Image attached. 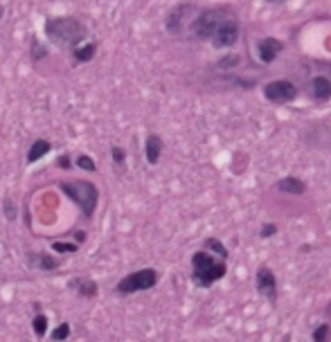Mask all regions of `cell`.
<instances>
[{
  "label": "cell",
  "mask_w": 331,
  "mask_h": 342,
  "mask_svg": "<svg viewBox=\"0 0 331 342\" xmlns=\"http://www.w3.org/2000/svg\"><path fill=\"white\" fill-rule=\"evenodd\" d=\"M45 36L50 43L59 45L61 50H75L88 36V27L75 16H56L45 21Z\"/></svg>",
  "instance_id": "1"
},
{
  "label": "cell",
  "mask_w": 331,
  "mask_h": 342,
  "mask_svg": "<svg viewBox=\"0 0 331 342\" xmlns=\"http://www.w3.org/2000/svg\"><path fill=\"white\" fill-rule=\"evenodd\" d=\"M234 7L230 5H214V7H198L194 16V23L189 27V41H210L217 27L230 16H234Z\"/></svg>",
  "instance_id": "2"
},
{
  "label": "cell",
  "mask_w": 331,
  "mask_h": 342,
  "mask_svg": "<svg viewBox=\"0 0 331 342\" xmlns=\"http://www.w3.org/2000/svg\"><path fill=\"white\" fill-rule=\"evenodd\" d=\"M225 272H228L225 259L208 252V250H198V252L191 254V279H194L196 286L210 288L219 279H223Z\"/></svg>",
  "instance_id": "3"
},
{
  "label": "cell",
  "mask_w": 331,
  "mask_h": 342,
  "mask_svg": "<svg viewBox=\"0 0 331 342\" xmlns=\"http://www.w3.org/2000/svg\"><path fill=\"white\" fill-rule=\"evenodd\" d=\"M59 189L81 207V214H84L86 219H93L95 207H97V198H99V191L93 182H88V180H65V182H59Z\"/></svg>",
  "instance_id": "4"
},
{
  "label": "cell",
  "mask_w": 331,
  "mask_h": 342,
  "mask_svg": "<svg viewBox=\"0 0 331 342\" xmlns=\"http://www.w3.org/2000/svg\"><path fill=\"white\" fill-rule=\"evenodd\" d=\"M198 12V5L194 3H178L167 12L165 16V30L167 34L176 38H187L189 36V27L194 23V16Z\"/></svg>",
  "instance_id": "5"
},
{
  "label": "cell",
  "mask_w": 331,
  "mask_h": 342,
  "mask_svg": "<svg viewBox=\"0 0 331 342\" xmlns=\"http://www.w3.org/2000/svg\"><path fill=\"white\" fill-rule=\"evenodd\" d=\"M158 284V272L153 268H142L131 275H126L124 279H119V284L115 286V291L119 295H133V293H142V291H151Z\"/></svg>",
  "instance_id": "6"
},
{
  "label": "cell",
  "mask_w": 331,
  "mask_h": 342,
  "mask_svg": "<svg viewBox=\"0 0 331 342\" xmlns=\"http://www.w3.org/2000/svg\"><path fill=\"white\" fill-rule=\"evenodd\" d=\"M300 95L297 86L291 79H273L268 84H263V97L268 99L271 104H293Z\"/></svg>",
  "instance_id": "7"
},
{
  "label": "cell",
  "mask_w": 331,
  "mask_h": 342,
  "mask_svg": "<svg viewBox=\"0 0 331 342\" xmlns=\"http://www.w3.org/2000/svg\"><path fill=\"white\" fill-rule=\"evenodd\" d=\"M239 36H241V23H239V16L234 14V16H230L228 21H223L217 27V32L212 34L210 43H212V47H217V50H225V47L237 45Z\"/></svg>",
  "instance_id": "8"
},
{
  "label": "cell",
  "mask_w": 331,
  "mask_h": 342,
  "mask_svg": "<svg viewBox=\"0 0 331 342\" xmlns=\"http://www.w3.org/2000/svg\"><path fill=\"white\" fill-rule=\"evenodd\" d=\"M255 284H257L259 297H263L271 306H275L277 304V277H275V272H273L268 266H259L257 275H255Z\"/></svg>",
  "instance_id": "9"
},
{
  "label": "cell",
  "mask_w": 331,
  "mask_h": 342,
  "mask_svg": "<svg viewBox=\"0 0 331 342\" xmlns=\"http://www.w3.org/2000/svg\"><path fill=\"white\" fill-rule=\"evenodd\" d=\"M282 52H284V43H282L280 38L263 36V38H259V41H257V56H259V61H261L263 65L273 63V61H275Z\"/></svg>",
  "instance_id": "10"
},
{
  "label": "cell",
  "mask_w": 331,
  "mask_h": 342,
  "mask_svg": "<svg viewBox=\"0 0 331 342\" xmlns=\"http://www.w3.org/2000/svg\"><path fill=\"white\" fill-rule=\"evenodd\" d=\"M309 95L313 102L324 104L331 99V79L327 75H315L309 79Z\"/></svg>",
  "instance_id": "11"
},
{
  "label": "cell",
  "mask_w": 331,
  "mask_h": 342,
  "mask_svg": "<svg viewBox=\"0 0 331 342\" xmlns=\"http://www.w3.org/2000/svg\"><path fill=\"white\" fill-rule=\"evenodd\" d=\"M162 151H165V142L158 133H149L145 140V158L149 165H158L162 158Z\"/></svg>",
  "instance_id": "12"
},
{
  "label": "cell",
  "mask_w": 331,
  "mask_h": 342,
  "mask_svg": "<svg viewBox=\"0 0 331 342\" xmlns=\"http://www.w3.org/2000/svg\"><path fill=\"white\" fill-rule=\"evenodd\" d=\"M275 189L284 191V194H295V196H302L306 194V182L297 176H284L275 182Z\"/></svg>",
  "instance_id": "13"
},
{
  "label": "cell",
  "mask_w": 331,
  "mask_h": 342,
  "mask_svg": "<svg viewBox=\"0 0 331 342\" xmlns=\"http://www.w3.org/2000/svg\"><path fill=\"white\" fill-rule=\"evenodd\" d=\"M97 50H99V43L97 41H90V43H86V45L75 47V50H73V61H75V63H88V61L95 59Z\"/></svg>",
  "instance_id": "14"
},
{
  "label": "cell",
  "mask_w": 331,
  "mask_h": 342,
  "mask_svg": "<svg viewBox=\"0 0 331 342\" xmlns=\"http://www.w3.org/2000/svg\"><path fill=\"white\" fill-rule=\"evenodd\" d=\"M52 151V144L47 142V140H36L34 144L30 147V151H27V165H34V162H38L41 158H45L47 153Z\"/></svg>",
  "instance_id": "15"
},
{
  "label": "cell",
  "mask_w": 331,
  "mask_h": 342,
  "mask_svg": "<svg viewBox=\"0 0 331 342\" xmlns=\"http://www.w3.org/2000/svg\"><path fill=\"white\" fill-rule=\"evenodd\" d=\"M30 261H32V266L41 268V270H56V268H59V261H56L54 257H50V254H45V252H32Z\"/></svg>",
  "instance_id": "16"
},
{
  "label": "cell",
  "mask_w": 331,
  "mask_h": 342,
  "mask_svg": "<svg viewBox=\"0 0 331 342\" xmlns=\"http://www.w3.org/2000/svg\"><path fill=\"white\" fill-rule=\"evenodd\" d=\"M70 286L77 288V293H79L81 297H95L97 295V284L90 282V279H75Z\"/></svg>",
  "instance_id": "17"
},
{
  "label": "cell",
  "mask_w": 331,
  "mask_h": 342,
  "mask_svg": "<svg viewBox=\"0 0 331 342\" xmlns=\"http://www.w3.org/2000/svg\"><path fill=\"white\" fill-rule=\"evenodd\" d=\"M203 250H208V252L217 254V257H221V259H225V261H228V248H225L219 239H214V237L205 239L203 241Z\"/></svg>",
  "instance_id": "18"
},
{
  "label": "cell",
  "mask_w": 331,
  "mask_h": 342,
  "mask_svg": "<svg viewBox=\"0 0 331 342\" xmlns=\"http://www.w3.org/2000/svg\"><path fill=\"white\" fill-rule=\"evenodd\" d=\"M47 54H50V47H47L45 43H41V41H36V38H32V45H30V59L34 61V63H38V61H43Z\"/></svg>",
  "instance_id": "19"
},
{
  "label": "cell",
  "mask_w": 331,
  "mask_h": 342,
  "mask_svg": "<svg viewBox=\"0 0 331 342\" xmlns=\"http://www.w3.org/2000/svg\"><path fill=\"white\" fill-rule=\"evenodd\" d=\"M239 63H241V56L239 54H228V56H223V59H219L214 68H217L219 72H225V70H234Z\"/></svg>",
  "instance_id": "20"
},
{
  "label": "cell",
  "mask_w": 331,
  "mask_h": 342,
  "mask_svg": "<svg viewBox=\"0 0 331 342\" xmlns=\"http://www.w3.org/2000/svg\"><path fill=\"white\" fill-rule=\"evenodd\" d=\"M311 338H313V342H331V324H327V322H324V324H318L313 329V335H311Z\"/></svg>",
  "instance_id": "21"
},
{
  "label": "cell",
  "mask_w": 331,
  "mask_h": 342,
  "mask_svg": "<svg viewBox=\"0 0 331 342\" xmlns=\"http://www.w3.org/2000/svg\"><path fill=\"white\" fill-rule=\"evenodd\" d=\"M32 329H34L36 338H43V335L47 333V317L43 315V313H38L34 320H32Z\"/></svg>",
  "instance_id": "22"
},
{
  "label": "cell",
  "mask_w": 331,
  "mask_h": 342,
  "mask_svg": "<svg viewBox=\"0 0 331 342\" xmlns=\"http://www.w3.org/2000/svg\"><path fill=\"white\" fill-rule=\"evenodd\" d=\"M68 335H70V324H68V322H63V324H59L54 329L52 340H54V342H63V340H68Z\"/></svg>",
  "instance_id": "23"
},
{
  "label": "cell",
  "mask_w": 331,
  "mask_h": 342,
  "mask_svg": "<svg viewBox=\"0 0 331 342\" xmlns=\"http://www.w3.org/2000/svg\"><path fill=\"white\" fill-rule=\"evenodd\" d=\"M75 162H77V167L84 171H97V165H95V160L90 156H79Z\"/></svg>",
  "instance_id": "24"
},
{
  "label": "cell",
  "mask_w": 331,
  "mask_h": 342,
  "mask_svg": "<svg viewBox=\"0 0 331 342\" xmlns=\"http://www.w3.org/2000/svg\"><path fill=\"white\" fill-rule=\"evenodd\" d=\"M110 156H113V162L117 167H122L124 162H126V151H124L122 147H113L110 149Z\"/></svg>",
  "instance_id": "25"
},
{
  "label": "cell",
  "mask_w": 331,
  "mask_h": 342,
  "mask_svg": "<svg viewBox=\"0 0 331 342\" xmlns=\"http://www.w3.org/2000/svg\"><path fill=\"white\" fill-rule=\"evenodd\" d=\"M52 248H54L56 252H75V250H77V243H65V241H54V243H52Z\"/></svg>",
  "instance_id": "26"
},
{
  "label": "cell",
  "mask_w": 331,
  "mask_h": 342,
  "mask_svg": "<svg viewBox=\"0 0 331 342\" xmlns=\"http://www.w3.org/2000/svg\"><path fill=\"white\" fill-rule=\"evenodd\" d=\"M273 234H277V225L275 223H266L261 230H259V237L261 239H268V237H273Z\"/></svg>",
  "instance_id": "27"
},
{
  "label": "cell",
  "mask_w": 331,
  "mask_h": 342,
  "mask_svg": "<svg viewBox=\"0 0 331 342\" xmlns=\"http://www.w3.org/2000/svg\"><path fill=\"white\" fill-rule=\"evenodd\" d=\"M56 167H61V169H70V167H73V160H70L68 153H63V156L56 160Z\"/></svg>",
  "instance_id": "28"
},
{
  "label": "cell",
  "mask_w": 331,
  "mask_h": 342,
  "mask_svg": "<svg viewBox=\"0 0 331 342\" xmlns=\"http://www.w3.org/2000/svg\"><path fill=\"white\" fill-rule=\"evenodd\" d=\"M5 212H7L9 219H16V212H14V203L9 198H5Z\"/></svg>",
  "instance_id": "29"
},
{
  "label": "cell",
  "mask_w": 331,
  "mask_h": 342,
  "mask_svg": "<svg viewBox=\"0 0 331 342\" xmlns=\"http://www.w3.org/2000/svg\"><path fill=\"white\" fill-rule=\"evenodd\" d=\"M315 68H320V70H324V72H329V79H331V63L329 61H315Z\"/></svg>",
  "instance_id": "30"
},
{
  "label": "cell",
  "mask_w": 331,
  "mask_h": 342,
  "mask_svg": "<svg viewBox=\"0 0 331 342\" xmlns=\"http://www.w3.org/2000/svg\"><path fill=\"white\" fill-rule=\"evenodd\" d=\"M3 16H5V7H3V3H0V21H3Z\"/></svg>",
  "instance_id": "31"
},
{
  "label": "cell",
  "mask_w": 331,
  "mask_h": 342,
  "mask_svg": "<svg viewBox=\"0 0 331 342\" xmlns=\"http://www.w3.org/2000/svg\"><path fill=\"white\" fill-rule=\"evenodd\" d=\"M266 3H277V0H266Z\"/></svg>",
  "instance_id": "32"
}]
</instances>
